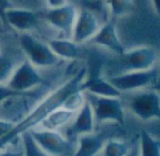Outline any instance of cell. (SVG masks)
Listing matches in <instances>:
<instances>
[{"mask_svg":"<svg viewBox=\"0 0 160 156\" xmlns=\"http://www.w3.org/2000/svg\"><path fill=\"white\" fill-rule=\"evenodd\" d=\"M87 76V67L83 66L81 69L77 71L72 77H70L66 83L60 85L55 90L47 94L41 101H38L32 110L20 121L14 125L13 129L10 131L6 136L1 138V140L8 144L11 140L16 138L17 136L21 135L23 132L36 127L40 123L48 116L54 110L62 107L64 101L70 96L72 92L81 89L83 81Z\"/></svg>","mask_w":160,"mask_h":156,"instance_id":"obj_1","label":"cell"},{"mask_svg":"<svg viewBox=\"0 0 160 156\" xmlns=\"http://www.w3.org/2000/svg\"><path fill=\"white\" fill-rule=\"evenodd\" d=\"M36 144L48 156H73L77 151V140H71L57 130L33 127L29 130Z\"/></svg>","mask_w":160,"mask_h":156,"instance_id":"obj_2","label":"cell"},{"mask_svg":"<svg viewBox=\"0 0 160 156\" xmlns=\"http://www.w3.org/2000/svg\"><path fill=\"white\" fill-rule=\"evenodd\" d=\"M19 44L25 58H28L38 68L54 67L60 62V58L52 49L48 43L36 38L30 32L21 33Z\"/></svg>","mask_w":160,"mask_h":156,"instance_id":"obj_3","label":"cell"},{"mask_svg":"<svg viewBox=\"0 0 160 156\" xmlns=\"http://www.w3.org/2000/svg\"><path fill=\"white\" fill-rule=\"evenodd\" d=\"M120 56L114 75L134 70H146L160 63V51L149 45H138L126 49ZM113 76V75H112Z\"/></svg>","mask_w":160,"mask_h":156,"instance_id":"obj_4","label":"cell"},{"mask_svg":"<svg viewBox=\"0 0 160 156\" xmlns=\"http://www.w3.org/2000/svg\"><path fill=\"white\" fill-rule=\"evenodd\" d=\"M160 63L146 70H134L109 76L108 79L123 94L156 87L159 81Z\"/></svg>","mask_w":160,"mask_h":156,"instance_id":"obj_5","label":"cell"},{"mask_svg":"<svg viewBox=\"0 0 160 156\" xmlns=\"http://www.w3.org/2000/svg\"><path fill=\"white\" fill-rule=\"evenodd\" d=\"M127 107L142 121L160 120V91L157 88H147L127 92Z\"/></svg>","mask_w":160,"mask_h":156,"instance_id":"obj_6","label":"cell"},{"mask_svg":"<svg viewBox=\"0 0 160 156\" xmlns=\"http://www.w3.org/2000/svg\"><path fill=\"white\" fill-rule=\"evenodd\" d=\"M86 100L91 106L97 122H116L124 124V103L121 97H103L85 91Z\"/></svg>","mask_w":160,"mask_h":156,"instance_id":"obj_7","label":"cell"},{"mask_svg":"<svg viewBox=\"0 0 160 156\" xmlns=\"http://www.w3.org/2000/svg\"><path fill=\"white\" fill-rule=\"evenodd\" d=\"M44 84L45 79L38 71V68L24 57L14 69L7 85L16 91L27 92L42 87Z\"/></svg>","mask_w":160,"mask_h":156,"instance_id":"obj_8","label":"cell"},{"mask_svg":"<svg viewBox=\"0 0 160 156\" xmlns=\"http://www.w3.org/2000/svg\"><path fill=\"white\" fill-rule=\"evenodd\" d=\"M101 20L99 16L89 8L78 9L77 18L72 28L70 39L78 44L88 43L100 30Z\"/></svg>","mask_w":160,"mask_h":156,"instance_id":"obj_9","label":"cell"},{"mask_svg":"<svg viewBox=\"0 0 160 156\" xmlns=\"http://www.w3.org/2000/svg\"><path fill=\"white\" fill-rule=\"evenodd\" d=\"M77 13L78 8L67 3L57 8H48L44 13V20L55 30L62 32L65 38L70 39Z\"/></svg>","mask_w":160,"mask_h":156,"instance_id":"obj_10","label":"cell"},{"mask_svg":"<svg viewBox=\"0 0 160 156\" xmlns=\"http://www.w3.org/2000/svg\"><path fill=\"white\" fill-rule=\"evenodd\" d=\"M94 127H96V120H94L93 111L89 102L86 100L80 110H78L73 120L60 131L66 138L77 140L80 135L93 132Z\"/></svg>","mask_w":160,"mask_h":156,"instance_id":"obj_11","label":"cell"},{"mask_svg":"<svg viewBox=\"0 0 160 156\" xmlns=\"http://www.w3.org/2000/svg\"><path fill=\"white\" fill-rule=\"evenodd\" d=\"M88 43L96 45V46L104 47L108 51L112 52L116 55H122L126 51L118 33V28H116L114 19L102 23L98 33Z\"/></svg>","mask_w":160,"mask_h":156,"instance_id":"obj_12","label":"cell"},{"mask_svg":"<svg viewBox=\"0 0 160 156\" xmlns=\"http://www.w3.org/2000/svg\"><path fill=\"white\" fill-rule=\"evenodd\" d=\"M6 22L7 25L23 33V32H30L38 27L40 18L38 14L32 10L13 7L6 12Z\"/></svg>","mask_w":160,"mask_h":156,"instance_id":"obj_13","label":"cell"},{"mask_svg":"<svg viewBox=\"0 0 160 156\" xmlns=\"http://www.w3.org/2000/svg\"><path fill=\"white\" fill-rule=\"evenodd\" d=\"M105 142L107 140L102 134L94 132L80 135L77 138V151L73 156H97L101 153Z\"/></svg>","mask_w":160,"mask_h":156,"instance_id":"obj_14","label":"cell"},{"mask_svg":"<svg viewBox=\"0 0 160 156\" xmlns=\"http://www.w3.org/2000/svg\"><path fill=\"white\" fill-rule=\"evenodd\" d=\"M55 54L60 60H77L81 55V44L68 38H56L48 42Z\"/></svg>","mask_w":160,"mask_h":156,"instance_id":"obj_15","label":"cell"},{"mask_svg":"<svg viewBox=\"0 0 160 156\" xmlns=\"http://www.w3.org/2000/svg\"><path fill=\"white\" fill-rule=\"evenodd\" d=\"M81 89L93 95L103 97H121L122 92L109 81L108 78L96 77L92 79H85Z\"/></svg>","mask_w":160,"mask_h":156,"instance_id":"obj_16","label":"cell"},{"mask_svg":"<svg viewBox=\"0 0 160 156\" xmlns=\"http://www.w3.org/2000/svg\"><path fill=\"white\" fill-rule=\"evenodd\" d=\"M77 112L70 111V110H67L62 107H59L58 109L54 110L52 113H49L38 127L47 130H57V131H60V130L64 129L66 125H68L73 120Z\"/></svg>","mask_w":160,"mask_h":156,"instance_id":"obj_17","label":"cell"},{"mask_svg":"<svg viewBox=\"0 0 160 156\" xmlns=\"http://www.w3.org/2000/svg\"><path fill=\"white\" fill-rule=\"evenodd\" d=\"M22 60H18L16 56L9 52L0 51V84L8 83L14 69Z\"/></svg>","mask_w":160,"mask_h":156,"instance_id":"obj_18","label":"cell"},{"mask_svg":"<svg viewBox=\"0 0 160 156\" xmlns=\"http://www.w3.org/2000/svg\"><path fill=\"white\" fill-rule=\"evenodd\" d=\"M140 156H160V141L148 131L142 130L139 138Z\"/></svg>","mask_w":160,"mask_h":156,"instance_id":"obj_19","label":"cell"},{"mask_svg":"<svg viewBox=\"0 0 160 156\" xmlns=\"http://www.w3.org/2000/svg\"><path fill=\"white\" fill-rule=\"evenodd\" d=\"M107 3L113 18L129 16L135 10V3L133 0H107Z\"/></svg>","mask_w":160,"mask_h":156,"instance_id":"obj_20","label":"cell"},{"mask_svg":"<svg viewBox=\"0 0 160 156\" xmlns=\"http://www.w3.org/2000/svg\"><path fill=\"white\" fill-rule=\"evenodd\" d=\"M129 151L127 143L118 140H108L103 146L102 156H126Z\"/></svg>","mask_w":160,"mask_h":156,"instance_id":"obj_21","label":"cell"},{"mask_svg":"<svg viewBox=\"0 0 160 156\" xmlns=\"http://www.w3.org/2000/svg\"><path fill=\"white\" fill-rule=\"evenodd\" d=\"M21 141L24 148V156H48L36 144L30 131H25L21 134Z\"/></svg>","mask_w":160,"mask_h":156,"instance_id":"obj_22","label":"cell"},{"mask_svg":"<svg viewBox=\"0 0 160 156\" xmlns=\"http://www.w3.org/2000/svg\"><path fill=\"white\" fill-rule=\"evenodd\" d=\"M85 102H86L85 92H83L82 89H79L77 91L72 92L70 96H68V98L64 101L62 107L67 110H70V111L77 112L78 110H80V108L82 107Z\"/></svg>","mask_w":160,"mask_h":156,"instance_id":"obj_23","label":"cell"},{"mask_svg":"<svg viewBox=\"0 0 160 156\" xmlns=\"http://www.w3.org/2000/svg\"><path fill=\"white\" fill-rule=\"evenodd\" d=\"M16 138L11 140L8 144H6L0 149V156H24V148H23L22 141H21V135L18 144H17V142H14Z\"/></svg>","mask_w":160,"mask_h":156,"instance_id":"obj_24","label":"cell"},{"mask_svg":"<svg viewBox=\"0 0 160 156\" xmlns=\"http://www.w3.org/2000/svg\"><path fill=\"white\" fill-rule=\"evenodd\" d=\"M23 92L16 91L12 88H10L7 84H0V106L2 105L5 101H7L8 99L12 98L14 96H18Z\"/></svg>","mask_w":160,"mask_h":156,"instance_id":"obj_25","label":"cell"},{"mask_svg":"<svg viewBox=\"0 0 160 156\" xmlns=\"http://www.w3.org/2000/svg\"><path fill=\"white\" fill-rule=\"evenodd\" d=\"M13 7L14 6L11 3V0H0V22L2 23L3 25H7V22H6V12Z\"/></svg>","mask_w":160,"mask_h":156,"instance_id":"obj_26","label":"cell"},{"mask_svg":"<svg viewBox=\"0 0 160 156\" xmlns=\"http://www.w3.org/2000/svg\"><path fill=\"white\" fill-rule=\"evenodd\" d=\"M14 125H16V123L12 122V121L0 118V138L6 136L8 133H10V131L13 129Z\"/></svg>","mask_w":160,"mask_h":156,"instance_id":"obj_27","label":"cell"},{"mask_svg":"<svg viewBox=\"0 0 160 156\" xmlns=\"http://www.w3.org/2000/svg\"><path fill=\"white\" fill-rule=\"evenodd\" d=\"M67 3H68L67 0H46V3L48 6V8H57Z\"/></svg>","mask_w":160,"mask_h":156,"instance_id":"obj_28","label":"cell"},{"mask_svg":"<svg viewBox=\"0 0 160 156\" xmlns=\"http://www.w3.org/2000/svg\"><path fill=\"white\" fill-rule=\"evenodd\" d=\"M151 3H152L153 9H155L156 13L160 17V0H151Z\"/></svg>","mask_w":160,"mask_h":156,"instance_id":"obj_29","label":"cell"},{"mask_svg":"<svg viewBox=\"0 0 160 156\" xmlns=\"http://www.w3.org/2000/svg\"><path fill=\"white\" fill-rule=\"evenodd\" d=\"M5 143H3V141L2 140H1V138H0V149H1V148H2V147L3 146H5Z\"/></svg>","mask_w":160,"mask_h":156,"instance_id":"obj_30","label":"cell"},{"mask_svg":"<svg viewBox=\"0 0 160 156\" xmlns=\"http://www.w3.org/2000/svg\"><path fill=\"white\" fill-rule=\"evenodd\" d=\"M159 85H160V75H159V81H158V84L156 85V87H157V86H159Z\"/></svg>","mask_w":160,"mask_h":156,"instance_id":"obj_31","label":"cell"},{"mask_svg":"<svg viewBox=\"0 0 160 156\" xmlns=\"http://www.w3.org/2000/svg\"><path fill=\"white\" fill-rule=\"evenodd\" d=\"M155 88H157V89H160V85H159V86H157V87H155Z\"/></svg>","mask_w":160,"mask_h":156,"instance_id":"obj_32","label":"cell"},{"mask_svg":"<svg viewBox=\"0 0 160 156\" xmlns=\"http://www.w3.org/2000/svg\"><path fill=\"white\" fill-rule=\"evenodd\" d=\"M158 90H159V91H160V89H158Z\"/></svg>","mask_w":160,"mask_h":156,"instance_id":"obj_33","label":"cell"}]
</instances>
